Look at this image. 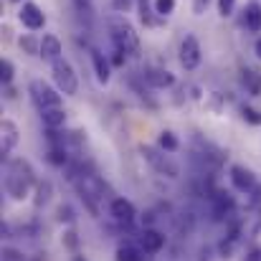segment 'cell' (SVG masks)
I'll list each match as a JSON object with an SVG mask.
<instances>
[{
    "instance_id": "cell-1",
    "label": "cell",
    "mask_w": 261,
    "mask_h": 261,
    "mask_svg": "<svg viewBox=\"0 0 261 261\" xmlns=\"http://www.w3.org/2000/svg\"><path fill=\"white\" fill-rule=\"evenodd\" d=\"M33 170H31V165L25 163V160H10L8 163V168H5V190H8V195L10 198H15V200H23L25 195H28V190H31V185H33Z\"/></svg>"
},
{
    "instance_id": "cell-2",
    "label": "cell",
    "mask_w": 261,
    "mask_h": 261,
    "mask_svg": "<svg viewBox=\"0 0 261 261\" xmlns=\"http://www.w3.org/2000/svg\"><path fill=\"white\" fill-rule=\"evenodd\" d=\"M109 33H112L114 48H119V51H124V54H137L140 38H137L135 28H132L122 15H112V18H109Z\"/></svg>"
},
{
    "instance_id": "cell-3",
    "label": "cell",
    "mask_w": 261,
    "mask_h": 261,
    "mask_svg": "<svg viewBox=\"0 0 261 261\" xmlns=\"http://www.w3.org/2000/svg\"><path fill=\"white\" fill-rule=\"evenodd\" d=\"M51 71H54V82H56V87H59L61 94L74 96V94L79 91V79H76V74H74V66H71L64 56L51 64Z\"/></svg>"
},
{
    "instance_id": "cell-4",
    "label": "cell",
    "mask_w": 261,
    "mask_h": 261,
    "mask_svg": "<svg viewBox=\"0 0 261 261\" xmlns=\"http://www.w3.org/2000/svg\"><path fill=\"white\" fill-rule=\"evenodd\" d=\"M31 96L33 101L38 104V109H46V107H61V94L56 89H51L46 82L36 79L31 82Z\"/></svg>"
},
{
    "instance_id": "cell-5",
    "label": "cell",
    "mask_w": 261,
    "mask_h": 261,
    "mask_svg": "<svg viewBox=\"0 0 261 261\" xmlns=\"http://www.w3.org/2000/svg\"><path fill=\"white\" fill-rule=\"evenodd\" d=\"M142 155H145V160L158 170V173H163V175H168V177H177V165H175L173 160L165 155V150L160 152V150H155V147H142Z\"/></svg>"
},
{
    "instance_id": "cell-6",
    "label": "cell",
    "mask_w": 261,
    "mask_h": 261,
    "mask_svg": "<svg viewBox=\"0 0 261 261\" xmlns=\"http://www.w3.org/2000/svg\"><path fill=\"white\" fill-rule=\"evenodd\" d=\"M180 64L188 71L198 69V64H200V43H198L195 36H185L182 38V43H180Z\"/></svg>"
},
{
    "instance_id": "cell-7",
    "label": "cell",
    "mask_w": 261,
    "mask_h": 261,
    "mask_svg": "<svg viewBox=\"0 0 261 261\" xmlns=\"http://www.w3.org/2000/svg\"><path fill=\"white\" fill-rule=\"evenodd\" d=\"M18 18H20V23H23L28 31H41V28L46 25V15H43V10H41L36 3H25V5L20 8Z\"/></svg>"
},
{
    "instance_id": "cell-8",
    "label": "cell",
    "mask_w": 261,
    "mask_h": 261,
    "mask_svg": "<svg viewBox=\"0 0 261 261\" xmlns=\"http://www.w3.org/2000/svg\"><path fill=\"white\" fill-rule=\"evenodd\" d=\"M231 182H233V188H236V190L249 193V190H254L256 177H254L251 170H246V168H241V165H233V168H231Z\"/></svg>"
},
{
    "instance_id": "cell-9",
    "label": "cell",
    "mask_w": 261,
    "mask_h": 261,
    "mask_svg": "<svg viewBox=\"0 0 261 261\" xmlns=\"http://www.w3.org/2000/svg\"><path fill=\"white\" fill-rule=\"evenodd\" d=\"M15 145H18V127L10 119H3V124H0V152L10 155V150Z\"/></svg>"
},
{
    "instance_id": "cell-10",
    "label": "cell",
    "mask_w": 261,
    "mask_h": 261,
    "mask_svg": "<svg viewBox=\"0 0 261 261\" xmlns=\"http://www.w3.org/2000/svg\"><path fill=\"white\" fill-rule=\"evenodd\" d=\"M140 246H142L145 254H158L165 246V236L160 231H155V228H145L142 236H140Z\"/></svg>"
},
{
    "instance_id": "cell-11",
    "label": "cell",
    "mask_w": 261,
    "mask_h": 261,
    "mask_svg": "<svg viewBox=\"0 0 261 261\" xmlns=\"http://www.w3.org/2000/svg\"><path fill=\"white\" fill-rule=\"evenodd\" d=\"M43 61H48V64H54V61H59L61 59V41L56 38V36H43V41H41V54H38Z\"/></svg>"
},
{
    "instance_id": "cell-12",
    "label": "cell",
    "mask_w": 261,
    "mask_h": 261,
    "mask_svg": "<svg viewBox=\"0 0 261 261\" xmlns=\"http://www.w3.org/2000/svg\"><path fill=\"white\" fill-rule=\"evenodd\" d=\"M109 213H112L117 221L129 223V221L135 218V205H132L129 200H124V198H114V200H112V205H109Z\"/></svg>"
},
{
    "instance_id": "cell-13",
    "label": "cell",
    "mask_w": 261,
    "mask_h": 261,
    "mask_svg": "<svg viewBox=\"0 0 261 261\" xmlns=\"http://www.w3.org/2000/svg\"><path fill=\"white\" fill-rule=\"evenodd\" d=\"M145 79H147L150 87H155V89H165L175 84V76L170 71H163V69H147L145 71Z\"/></svg>"
},
{
    "instance_id": "cell-14",
    "label": "cell",
    "mask_w": 261,
    "mask_h": 261,
    "mask_svg": "<svg viewBox=\"0 0 261 261\" xmlns=\"http://www.w3.org/2000/svg\"><path fill=\"white\" fill-rule=\"evenodd\" d=\"M244 13H246V15H244L246 28H249L251 33H261V5L259 3H249Z\"/></svg>"
},
{
    "instance_id": "cell-15",
    "label": "cell",
    "mask_w": 261,
    "mask_h": 261,
    "mask_svg": "<svg viewBox=\"0 0 261 261\" xmlns=\"http://www.w3.org/2000/svg\"><path fill=\"white\" fill-rule=\"evenodd\" d=\"M41 119L46 127H61L66 122V112L61 107H46V109H41Z\"/></svg>"
},
{
    "instance_id": "cell-16",
    "label": "cell",
    "mask_w": 261,
    "mask_h": 261,
    "mask_svg": "<svg viewBox=\"0 0 261 261\" xmlns=\"http://www.w3.org/2000/svg\"><path fill=\"white\" fill-rule=\"evenodd\" d=\"M91 61H94V71H96L99 84H107L109 76H112V71H109V61H107L104 54H99V51H91Z\"/></svg>"
},
{
    "instance_id": "cell-17",
    "label": "cell",
    "mask_w": 261,
    "mask_h": 261,
    "mask_svg": "<svg viewBox=\"0 0 261 261\" xmlns=\"http://www.w3.org/2000/svg\"><path fill=\"white\" fill-rule=\"evenodd\" d=\"M244 87L249 89V94H261V74L251 71V69H244Z\"/></svg>"
},
{
    "instance_id": "cell-18",
    "label": "cell",
    "mask_w": 261,
    "mask_h": 261,
    "mask_svg": "<svg viewBox=\"0 0 261 261\" xmlns=\"http://www.w3.org/2000/svg\"><path fill=\"white\" fill-rule=\"evenodd\" d=\"M233 208V198L228 193H218L216 195V218H221L223 213H228Z\"/></svg>"
},
{
    "instance_id": "cell-19",
    "label": "cell",
    "mask_w": 261,
    "mask_h": 261,
    "mask_svg": "<svg viewBox=\"0 0 261 261\" xmlns=\"http://www.w3.org/2000/svg\"><path fill=\"white\" fill-rule=\"evenodd\" d=\"M158 145H160V150H165V152H175V150H177V137H175L173 132H163V135L158 137Z\"/></svg>"
},
{
    "instance_id": "cell-20",
    "label": "cell",
    "mask_w": 261,
    "mask_h": 261,
    "mask_svg": "<svg viewBox=\"0 0 261 261\" xmlns=\"http://www.w3.org/2000/svg\"><path fill=\"white\" fill-rule=\"evenodd\" d=\"M117 261H142V256L135 246H119L117 249Z\"/></svg>"
},
{
    "instance_id": "cell-21",
    "label": "cell",
    "mask_w": 261,
    "mask_h": 261,
    "mask_svg": "<svg viewBox=\"0 0 261 261\" xmlns=\"http://www.w3.org/2000/svg\"><path fill=\"white\" fill-rule=\"evenodd\" d=\"M173 10H175V0H155V13H158L160 18L170 15Z\"/></svg>"
},
{
    "instance_id": "cell-22",
    "label": "cell",
    "mask_w": 261,
    "mask_h": 261,
    "mask_svg": "<svg viewBox=\"0 0 261 261\" xmlns=\"http://www.w3.org/2000/svg\"><path fill=\"white\" fill-rule=\"evenodd\" d=\"M13 71H15L13 64H10L8 59H3V61H0V82H3V84H10V82H13Z\"/></svg>"
},
{
    "instance_id": "cell-23",
    "label": "cell",
    "mask_w": 261,
    "mask_h": 261,
    "mask_svg": "<svg viewBox=\"0 0 261 261\" xmlns=\"http://www.w3.org/2000/svg\"><path fill=\"white\" fill-rule=\"evenodd\" d=\"M48 160L54 165H66V147H51L48 150Z\"/></svg>"
},
{
    "instance_id": "cell-24",
    "label": "cell",
    "mask_w": 261,
    "mask_h": 261,
    "mask_svg": "<svg viewBox=\"0 0 261 261\" xmlns=\"http://www.w3.org/2000/svg\"><path fill=\"white\" fill-rule=\"evenodd\" d=\"M51 198V182H41L38 185V198H36V205H46Z\"/></svg>"
},
{
    "instance_id": "cell-25",
    "label": "cell",
    "mask_w": 261,
    "mask_h": 261,
    "mask_svg": "<svg viewBox=\"0 0 261 261\" xmlns=\"http://www.w3.org/2000/svg\"><path fill=\"white\" fill-rule=\"evenodd\" d=\"M241 114H244V119H246L249 124H256V127L261 124V112H256V109H251V107H244V109H241Z\"/></svg>"
},
{
    "instance_id": "cell-26",
    "label": "cell",
    "mask_w": 261,
    "mask_h": 261,
    "mask_svg": "<svg viewBox=\"0 0 261 261\" xmlns=\"http://www.w3.org/2000/svg\"><path fill=\"white\" fill-rule=\"evenodd\" d=\"M20 48H25L28 54H41V43L36 46L33 38H20Z\"/></svg>"
},
{
    "instance_id": "cell-27",
    "label": "cell",
    "mask_w": 261,
    "mask_h": 261,
    "mask_svg": "<svg viewBox=\"0 0 261 261\" xmlns=\"http://www.w3.org/2000/svg\"><path fill=\"white\" fill-rule=\"evenodd\" d=\"M233 5H236V0H218V10H221V15H223V18L231 15V13H233Z\"/></svg>"
},
{
    "instance_id": "cell-28",
    "label": "cell",
    "mask_w": 261,
    "mask_h": 261,
    "mask_svg": "<svg viewBox=\"0 0 261 261\" xmlns=\"http://www.w3.org/2000/svg\"><path fill=\"white\" fill-rule=\"evenodd\" d=\"M3 261H25L23 254H18L15 249H3Z\"/></svg>"
},
{
    "instance_id": "cell-29",
    "label": "cell",
    "mask_w": 261,
    "mask_h": 261,
    "mask_svg": "<svg viewBox=\"0 0 261 261\" xmlns=\"http://www.w3.org/2000/svg\"><path fill=\"white\" fill-rule=\"evenodd\" d=\"M59 221H66V223H71V221H74V211H71L69 205H61V208H59Z\"/></svg>"
},
{
    "instance_id": "cell-30",
    "label": "cell",
    "mask_w": 261,
    "mask_h": 261,
    "mask_svg": "<svg viewBox=\"0 0 261 261\" xmlns=\"http://www.w3.org/2000/svg\"><path fill=\"white\" fill-rule=\"evenodd\" d=\"M208 5H211V0H193V13L195 15H203L208 10Z\"/></svg>"
},
{
    "instance_id": "cell-31",
    "label": "cell",
    "mask_w": 261,
    "mask_h": 261,
    "mask_svg": "<svg viewBox=\"0 0 261 261\" xmlns=\"http://www.w3.org/2000/svg\"><path fill=\"white\" fill-rule=\"evenodd\" d=\"M140 15H142V20L147 23V25H152L155 20L150 18V10H147V0H140Z\"/></svg>"
},
{
    "instance_id": "cell-32",
    "label": "cell",
    "mask_w": 261,
    "mask_h": 261,
    "mask_svg": "<svg viewBox=\"0 0 261 261\" xmlns=\"http://www.w3.org/2000/svg\"><path fill=\"white\" fill-rule=\"evenodd\" d=\"M231 241H233V239H231ZM231 241H228V244H226V241L221 244V254H223V259H228V256H231V249H233V244H231Z\"/></svg>"
},
{
    "instance_id": "cell-33",
    "label": "cell",
    "mask_w": 261,
    "mask_h": 261,
    "mask_svg": "<svg viewBox=\"0 0 261 261\" xmlns=\"http://www.w3.org/2000/svg\"><path fill=\"white\" fill-rule=\"evenodd\" d=\"M66 244H69L71 249H76V233H74V231H69V233H66Z\"/></svg>"
},
{
    "instance_id": "cell-34",
    "label": "cell",
    "mask_w": 261,
    "mask_h": 261,
    "mask_svg": "<svg viewBox=\"0 0 261 261\" xmlns=\"http://www.w3.org/2000/svg\"><path fill=\"white\" fill-rule=\"evenodd\" d=\"M74 3H76L79 10H89V5H91V0H74Z\"/></svg>"
},
{
    "instance_id": "cell-35",
    "label": "cell",
    "mask_w": 261,
    "mask_h": 261,
    "mask_svg": "<svg viewBox=\"0 0 261 261\" xmlns=\"http://www.w3.org/2000/svg\"><path fill=\"white\" fill-rule=\"evenodd\" d=\"M246 261H261V251H251V254L246 256Z\"/></svg>"
},
{
    "instance_id": "cell-36",
    "label": "cell",
    "mask_w": 261,
    "mask_h": 261,
    "mask_svg": "<svg viewBox=\"0 0 261 261\" xmlns=\"http://www.w3.org/2000/svg\"><path fill=\"white\" fill-rule=\"evenodd\" d=\"M256 56H259V59H261V38H259V41H256Z\"/></svg>"
},
{
    "instance_id": "cell-37",
    "label": "cell",
    "mask_w": 261,
    "mask_h": 261,
    "mask_svg": "<svg viewBox=\"0 0 261 261\" xmlns=\"http://www.w3.org/2000/svg\"><path fill=\"white\" fill-rule=\"evenodd\" d=\"M71 261H87V259H84V256H74Z\"/></svg>"
}]
</instances>
